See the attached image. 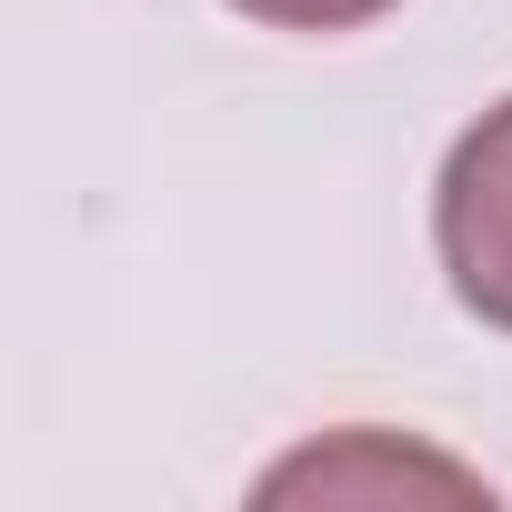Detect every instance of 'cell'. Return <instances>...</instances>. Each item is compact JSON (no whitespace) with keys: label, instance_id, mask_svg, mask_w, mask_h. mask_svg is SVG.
<instances>
[{"label":"cell","instance_id":"obj_1","mask_svg":"<svg viewBox=\"0 0 512 512\" xmlns=\"http://www.w3.org/2000/svg\"><path fill=\"white\" fill-rule=\"evenodd\" d=\"M432 251L442 282L482 332H512V101H492L432 181Z\"/></svg>","mask_w":512,"mask_h":512},{"label":"cell","instance_id":"obj_2","mask_svg":"<svg viewBox=\"0 0 512 512\" xmlns=\"http://www.w3.org/2000/svg\"><path fill=\"white\" fill-rule=\"evenodd\" d=\"M292 492H322V502H342V492H362V502H382V492H492L482 472H462V462H442V452H392L382 432H342L332 452H302V462H282V472H262V502H292Z\"/></svg>","mask_w":512,"mask_h":512},{"label":"cell","instance_id":"obj_3","mask_svg":"<svg viewBox=\"0 0 512 512\" xmlns=\"http://www.w3.org/2000/svg\"><path fill=\"white\" fill-rule=\"evenodd\" d=\"M231 11L262 31H362V21L402 11V0H231Z\"/></svg>","mask_w":512,"mask_h":512}]
</instances>
